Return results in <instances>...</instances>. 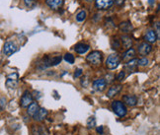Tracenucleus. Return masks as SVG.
I'll list each match as a JSON object with an SVG mask.
<instances>
[{
  "instance_id": "obj_1",
  "label": "nucleus",
  "mask_w": 160,
  "mask_h": 135,
  "mask_svg": "<svg viewBox=\"0 0 160 135\" xmlns=\"http://www.w3.org/2000/svg\"><path fill=\"white\" fill-rule=\"evenodd\" d=\"M111 107H112L114 113L118 116H120V118H124L128 113L126 105L124 103H122L121 101H114L112 103V105H111Z\"/></svg>"
},
{
  "instance_id": "obj_2",
  "label": "nucleus",
  "mask_w": 160,
  "mask_h": 135,
  "mask_svg": "<svg viewBox=\"0 0 160 135\" xmlns=\"http://www.w3.org/2000/svg\"><path fill=\"white\" fill-rule=\"evenodd\" d=\"M102 59H103V54L101 51H98L90 52L87 55V57H86V60H87L88 63L95 65V66L100 65L102 63Z\"/></svg>"
},
{
  "instance_id": "obj_3",
  "label": "nucleus",
  "mask_w": 160,
  "mask_h": 135,
  "mask_svg": "<svg viewBox=\"0 0 160 135\" xmlns=\"http://www.w3.org/2000/svg\"><path fill=\"white\" fill-rule=\"evenodd\" d=\"M120 63H121V57H120V55L117 53H113L109 55V57L106 60V66L111 70L116 69Z\"/></svg>"
},
{
  "instance_id": "obj_4",
  "label": "nucleus",
  "mask_w": 160,
  "mask_h": 135,
  "mask_svg": "<svg viewBox=\"0 0 160 135\" xmlns=\"http://www.w3.org/2000/svg\"><path fill=\"white\" fill-rule=\"evenodd\" d=\"M114 5V0H96L95 6L98 10H107Z\"/></svg>"
},
{
  "instance_id": "obj_5",
  "label": "nucleus",
  "mask_w": 160,
  "mask_h": 135,
  "mask_svg": "<svg viewBox=\"0 0 160 135\" xmlns=\"http://www.w3.org/2000/svg\"><path fill=\"white\" fill-rule=\"evenodd\" d=\"M17 51H18V46H16L15 42H13V41H6L5 42V45L3 46V51L7 56H10V55L15 53Z\"/></svg>"
},
{
  "instance_id": "obj_6",
  "label": "nucleus",
  "mask_w": 160,
  "mask_h": 135,
  "mask_svg": "<svg viewBox=\"0 0 160 135\" xmlns=\"http://www.w3.org/2000/svg\"><path fill=\"white\" fill-rule=\"evenodd\" d=\"M32 102H33V96L31 95V93H30L29 91H25V92H24L23 96L21 97L20 106L22 108H28V106Z\"/></svg>"
},
{
  "instance_id": "obj_7",
  "label": "nucleus",
  "mask_w": 160,
  "mask_h": 135,
  "mask_svg": "<svg viewBox=\"0 0 160 135\" xmlns=\"http://www.w3.org/2000/svg\"><path fill=\"white\" fill-rule=\"evenodd\" d=\"M18 76L17 73H12V74L7 76V80H6V86L8 88H16L18 84Z\"/></svg>"
},
{
  "instance_id": "obj_8",
  "label": "nucleus",
  "mask_w": 160,
  "mask_h": 135,
  "mask_svg": "<svg viewBox=\"0 0 160 135\" xmlns=\"http://www.w3.org/2000/svg\"><path fill=\"white\" fill-rule=\"evenodd\" d=\"M151 51H152V46L148 42H142L138 46V53L140 55H143V56L148 54Z\"/></svg>"
},
{
  "instance_id": "obj_9",
  "label": "nucleus",
  "mask_w": 160,
  "mask_h": 135,
  "mask_svg": "<svg viewBox=\"0 0 160 135\" xmlns=\"http://www.w3.org/2000/svg\"><path fill=\"white\" fill-rule=\"evenodd\" d=\"M144 40L146 42H148V44H153V42H155L158 40V38L154 31L148 30V31H146V33L144 35Z\"/></svg>"
},
{
  "instance_id": "obj_10",
  "label": "nucleus",
  "mask_w": 160,
  "mask_h": 135,
  "mask_svg": "<svg viewBox=\"0 0 160 135\" xmlns=\"http://www.w3.org/2000/svg\"><path fill=\"white\" fill-rule=\"evenodd\" d=\"M106 86H107V82L105 79H103V78L97 79V80H95L93 82V89L98 92H102L106 88Z\"/></svg>"
},
{
  "instance_id": "obj_11",
  "label": "nucleus",
  "mask_w": 160,
  "mask_h": 135,
  "mask_svg": "<svg viewBox=\"0 0 160 135\" xmlns=\"http://www.w3.org/2000/svg\"><path fill=\"white\" fill-rule=\"evenodd\" d=\"M122 101H124L125 105H128L130 107H134L138 104V98L133 95H126L122 97Z\"/></svg>"
},
{
  "instance_id": "obj_12",
  "label": "nucleus",
  "mask_w": 160,
  "mask_h": 135,
  "mask_svg": "<svg viewBox=\"0 0 160 135\" xmlns=\"http://www.w3.org/2000/svg\"><path fill=\"white\" fill-rule=\"evenodd\" d=\"M46 4L52 10H57L63 5V0H46Z\"/></svg>"
},
{
  "instance_id": "obj_13",
  "label": "nucleus",
  "mask_w": 160,
  "mask_h": 135,
  "mask_svg": "<svg viewBox=\"0 0 160 135\" xmlns=\"http://www.w3.org/2000/svg\"><path fill=\"white\" fill-rule=\"evenodd\" d=\"M138 66V59L137 58H133V59H131L128 62H127L125 64V68L130 71V72H132V71H135Z\"/></svg>"
},
{
  "instance_id": "obj_14",
  "label": "nucleus",
  "mask_w": 160,
  "mask_h": 135,
  "mask_svg": "<svg viewBox=\"0 0 160 135\" xmlns=\"http://www.w3.org/2000/svg\"><path fill=\"white\" fill-rule=\"evenodd\" d=\"M48 115V110L45 108H40L39 110L37 112V113L33 116L35 120H38V121H42L44 120Z\"/></svg>"
},
{
  "instance_id": "obj_15",
  "label": "nucleus",
  "mask_w": 160,
  "mask_h": 135,
  "mask_svg": "<svg viewBox=\"0 0 160 135\" xmlns=\"http://www.w3.org/2000/svg\"><path fill=\"white\" fill-rule=\"evenodd\" d=\"M121 46H124L126 50H128V48H131L132 46V39L131 38L130 36H122L121 38Z\"/></svg>"
},
{
  "instance_id": "obj_16",
  "label": "nucleus",
  "mask_w": 160,
  "mask_h": 135,
  "mask_svg": "<svg viewBox=\"0 0 160 135\" xmlns=\"http://www.w3.org/2000/svg\"><path fill=\"white\" fill-rule=\"evenodd\" d=\"M122 91V85H115V86H112L109 91L107 93V97L108 98H113L115 97L116 95H118L120 92Z\"/></svg>"
},
{
  "instance_id": "obj_17",
  "label": "nucleus",
  "mask_w": 160,
  "mask_h": 135,
  "mask_svg": "<svg viewBox=\"0 0 160 135\" xmlns=\"http://www.w3.org/2000/svg\"><path fill=\"white\" fill-rule=\"evenodd\" d=\"M40 107L38 105V103L37 102H32L30 104V105L28 106V110H27V113L30 115V116H34L37 112L39 110Z\"/></svg>"
},
{
  "instance_id": "obj_18",
  "label": "nucleus",
  "mask_w": 160,
  "mask_h": 135,
  "mask_svg": "<svg viewBox=\"0 0 160 135\" xmlns=\"http://www.w3.org/2000/svg\"><path fill=\"white\" fill-rule=\"evenodd\" d=\"M120 30H121V32H122V33H125V34H128V33H131L132 31V29H133V27H132V25L130 23V22H122V23H121L120 24Z\"/></svg>"
},
{
  "instance_id": "obj_19",
  "label": "nucleus",
  "mask_w": 160,
  "mask_h": 135,
  "mask_svg": "<svg viewBox=\"0 0 160 135\" xmlns=\"http://www.w3.org/2000/svg\"><path fill=\"white\" fill-rule=\"evenodd\" d=\"M89 48H90V46H89V45H86V44H77L76 46H75V51L78 53V54H84V53H86L88 51H89Z\"/></svg>"
},
{
  "instance_id": "obj_20",
  "label": "nucleus",
  "mask_w": 160,
  "mask_h": 135,
  "mask_svg": "<svg viewBox=\"0 0 160 135\" xmlns=\"http://www.w3.org/2000/svg\"><path fill=\"white\" fill-rule=\"evenodd\" d=\"M134 55H135V51L132 47H131V48H128V50H127L125 54L122 55V59L124 60H131Z\"/></svg>"
},
{
  "instance_id": "obj_21",
  "label": "nucleus",
  "mask_w": 160,
  "mask_h": 135,
  "mask_svg": "<svg viewBox=\"0 0 160 135\" xmlns=\"http://www.w3.org/2000/svg\"><path fill=\"white\" fill-rule=\"evenodd\" d=\"M23 1H24V4L26 5V7L30 9L35 8L37 5V0H23Z\"/></svg>"
},
{
  "instance_id": "obj_22",
  "label": "nucleus",
  "mask_w": 160,
  "mask_h": 135,
  "mask_svg": "<svg viewBox=\"0 0 160 135\" xmlns=\"http://www.w3.org/2000/svg\"><path fill=\"white\" fill-rule=\"evenodd\" d=\"M64 60L66 61V62H68L69 64H73V63H74L75 58L71 53H65L64 54Z\"/></svg>"
},
{
  "instance_id": "obj_23",
  "label": "nucleus",
  "mask_w": 160,
  "mask_h": 135,
  "mask_svg": "<svg viewBox=\"0 0 160 135\" xmlns=\"http://www.w3.org/2000/svg\"><path fill=\"white\" fill-rule=\"evenodd\" d=\"M111 46H112L113 50H119V48L122 46H121V41L118 39H113L112 42H111Z\"/></svg>"
},
{
  "instance_id": "obj_24",
  "label": "nucleus",
  "mask_w": 160,
  "mask_h": 135,
  "mask_svg": "<svg viewBox=\"0 0 160 135\" xmlns=\"http://www.w3.org/2000/svg\"><path fill=\"white\" fill-rule=\"evenodd\" d=\"M86 19V12L85 11H80L76 15V20L78 22H83Z\"/></svg>"
},
{
  "instance_id": "obj_25",
  "label": "nucleus",
  "mask_w": 160,
  "mask_h": 135,
  "mask_svg": "<svg viewBox=\"0 0 160 135\" xmlns=\"http://www.w3.org/2000/svg\"><path fill=\"white\" fill-rule=\"evenodd\" d=\"M95 125H96V119L94 116H91V118H89L87 120V126H88V128H93Z\"/></svg>"
},
{
  "instance_id": "obj_26",
  "label": "nucleus",
  "mask_w": 160,
  "mask_h": 135,
  "mask_svg": "<svg viewBox=\"0 0 160 135\" xmlns=\"http://www.w3.org/2000/svg\"><path fill=\"white\" fill-rule=\"evenodd\" d=\"M32 130H33V135H41V127H38V126H36V125H33V128H32Z\"/></svg>"
},
{
  "instance_id": "obj_27",
  "label": "nucleus",
  "mask_w": 160,
  "mask_h": 135,
  "mask_svg": "<svg viewBox=\"0 0 160 135\" xmlns=\"http://www.w3.org/2000/svg\"><path fill=\"white\" fill-rule=\"evenodd\" d=\"M126 77V72L124 71V70H122L119 74H118V76H117V80H119V81H122L124 80V78Z\"/></svg>"
},
{
  "instance_id": "obj_28",
  "label": "nucleus",
  "mask_w": 160,
  "mask_h": 135,
  "mask_svg": "<svg viewBox=\"0 0 160 135\" xmlns=\"http://www.w3.org/2000/svg\"><path fill=\"white\" fill-rule=\"evenodd\" d=\"M148 59L147 58H141V59H139L138 60V65H140V66H146L147 64H148Z\"/></svg>"
},
{
  "instance_id": "obj_29",
  "label": "nucleus",
  "mask_w": 160,
  "mask_h": 135,
  "mask_svg": "<svg viewBox=\"0 0 160 135\" xmlns=\"http://www.w3.org/2000/svg\"><path fill=\"white\" fill-rule=\"evenodd\" d=\"M6 106V99L5 98H1L0 99V110H2Z\"/></svg>"
},
{
  "instance_id": "obj_30",
  "label": "nucleus",
  "mask_w": 160,
  "mask_h": 135,
  "mask_svg": "<svg viewBox=\"0 0 160 135\" xmlns=\"http://www.w3.org/2000/svg\"><path fill=\"white\" fill-rule=\"evenodd\" d=\"M82 75V69H76L75 72H74V77L75 78H78L79 76Z\"/></svg>"
},
{
  "instance_id": "obj_31",
  "label": "nucleus",
  "mask_w": 160,
  "mask_h": 135,
  "mask_svg": "<svg viewBox=\"0 0 160 135\" xmlns=\"http://www.w3.org/2000/svg\"><path fill=\"white\" fill-rule=\"evenodd\" d=\"M125 1L126 0H114V3H116V5H118V6H122L125 3Z\"/></svg>"
},
{
  "instance_id": "obj_32",
  "label": "nucleus",
  "mask_w": 160,
  "mask_h": 135,
  "mask_svg": "<svg viewBox=\"0 0 160 135\" xmlns=\"http://www.w3.org/2000/svg\"><path fill=\"white\" fill-rule=\"evenodd\" d=\"M96 130H97V132L99 133V134H103L104 133V127L103 126H98Z\"/></svg>"
},
{
  "instance_id": "obj_33",
  "label": "nucleus",
  "mask_w": 160,
  "mask_h": 135,
  "mask_svg": "<svg viewBox=\"0 0 160 135\" xmlns=\"http://www.w3.org/2000/svg\"><path fill=\"white\" fill-rule=\"evenodd\" d=\"M149 4H153V2H154V0H149Z\"/></svg>"
},
{
  "instance_id": "obj_34",
  "label": "nucleus",
  "mask_w": 160,
  "mask_h": 135,
  "mask_svg": "<svg viewBox=\"0 0 160 135\" xmlns=\"http://www.w3.org/2000/svg\"><path fill=\"white\" fill-rule=\"evenodd\" d=\"M86 1H88V2H90V1H93V0H86Z\"/></svg>"
}]
</instances>
